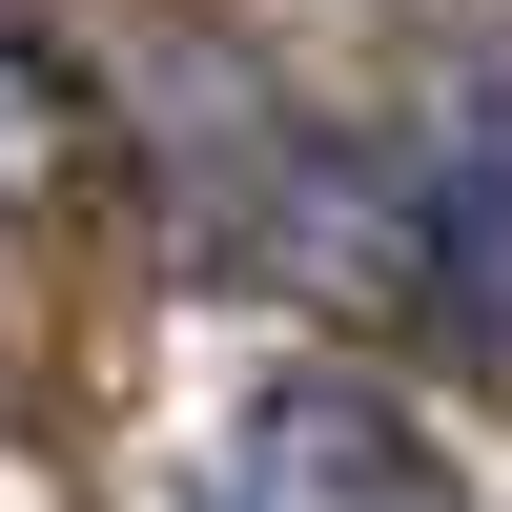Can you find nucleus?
<instances>
[{"instance_id": "obj_1", "label": "nucleus", "mask_w": 512, "mask_h": 512, "mask_svg": "<svg viewBox=\"0 0 512 512\" xmlns=\"http://www.w3.org/2000/svg\"><path fill=\"white\" fill-rule=\"evenodd\" d=\"M226 492H451V451L410 431L390 390H349V369H287L226 431Z\"/></svg>"}, {"instance_id": "obj_2", "label": "nucleus", "mask_w": 512, "mask_h": 512, "mask_svg": "<svg viewBox=\"0 0 512 512\" xmlns=\"http://www.w3.org/2000/svg\"><path fill=\"white\" fill-rule=\"evenodd\" d=\"M431 308H451V328H512V62L451 103V164H431Z\"/></svg>"}]
</instances>
